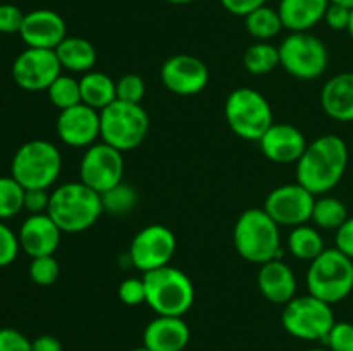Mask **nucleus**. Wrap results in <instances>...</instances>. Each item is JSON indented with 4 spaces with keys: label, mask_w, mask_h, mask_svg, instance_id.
<instances>
[{
    "label": "nucleus",
    "mask_w": 353,
    "mask_h": 351,
    "mask_svg": "<svg viewBox=\"0 0 353 351\" xmlns=\"http://www.w3.org/2000/svg\"><path fill=\"white\" fill-rule=\"evenodd\" d=\"M348 165V147L336 134H323L307 145L296 162V182L312 195H326L343 179Z\"/></svg>",
    "instance_id": "obj_1"
},
{
    "label": "nucleus",
    "mask_w": 353,
    "mask_h": 351,
    "mask_svg": "<svg viewBox=\"0 0 353 351\" xmlns=\"http://www.w3.org/2000/svg\"><path fill=\"white\" fill-rule=\"evenodd\" d=\"M102 212V196L85 182H65L50 191L47 213L62 233L78 234L90 229Z\"/></svg>",
    "instance_id": "obj_2"
},
{
    "label": "nucleus",
    "mask_w": 353,
    "mask_h": 351,
    "mask_svg": "<svg viewBox=\"0 0 353 351\" xmlns=\"http://www.w3.org/2000/svg\"><path fill=\"white\" fill-rule=\"evenodd\" d=\"M233 243L243 260L262 265L281 258L279 226L264 209H248L238 217L233 231Z\"/></svg>",
    "instance_id": "obj_3"
},
{
    "label": "nucleus",
    "mask_w": 353,
    "mask_h": 351,
    "mask_svg": "<svg viewBox=\"0 0 353 351\" xmlns=\"http://www.w3.org/2000/svg\"><path fill=\"white\" fill-rule=\"evenodd\" d=\"M147 305L157 315L183 317L195 301V288L188 275L179 268L165 265L143 274Z\"/></svg>",
    "instance_id": "obj_4"
},
{
    "label": "nucleus",
    "mask_w": 353,
    "mask_h": 351,
    "mask_svg": "<svg viewBox=\"0 0 353 351\" xmlns=\"http://www.w3.org/2000/svg\"><path fill=\"white\" fill-rule=\"evenodd\" d=\"M62 171V155L47 140H31L21 145L10 162V176L24 189H48Z\"/></svg>",
    "instance_id": "obj_5"
},
{
    "label": "nucleus",
    "mask_w": 353,
    "mask_h": 351,
    "mask_svg": "<svg viewBox=\"0 0 353 351\" xmlns=\"http://www.w3.org/2000/svg\"><path fill=\"white\" fill-rule=\"evenodd\" d=\"M309 295L334 305L353 291V260L338 248L324 250L307 270Z\"/></svg>",
    "instance_id": "obj_6"
},
{
    "label": "nucleus",
    "mask_w": 353,
    "mask_h": 351,
    "mask_svg": "<svg viewBox=\"0 0 353 351\" xmlns=\"http://www.w3.org/2000/svg\"><path fill=\"white\" fill-rule=\"evenodd\" d=\"M150 129V117L141 103L116 100L100 110V138L119 151L134 150L143 143Z\"/></svg>",
    "instance_id": "obj_7"
},
{
    "label": "nucleus",
    "mask_w": 353,
    "mask_h": 351,
    "mask_svg": "<svg viewBox=\"0 0 353 351\" xmlns=\"http://www.w3.org/2000/svg\"><path fill=\"white\" fill-rule=\"evenodd\" d=\"M224 117L236 136L247 141H257L274 124L271 103L254 88H238L228 95Z\"/></svg>",
    "instance_id": "obj_8"
},
{
    "label": "nucleus",
    "mask_w": 353,
    "mask_h": 351,
    "mask_svg": "<svg viewBox=\"0 0 353 351\" xmlns=\"http://www.w3.org/2000/svg\"><path fill=\"white\" fill-rule=\"evenodd\" d=\"M279 65L290 76L312 81L326 72L330 52L326 43L309 31L290 33L279 43Z\"/></svg>",
    "instance_id": "obj_9"
},
{
    "label": "nucleus",
    "mask_w": 353,
    "mask_h": 351,
    "mask_svg": "<svg viewBox=\"0 0 353 351\" xmlns=\"http://www.w3.org/2000/svg\"><path fill=\"white\" fill-rule=\"evenodd\" d=\"M334 322L336 320L330 303L312 295L295 296L286 303L281 313V323L286 332L302 341L324 343Z\"/></svg>",
    "instance_id": "obj_10"
},
{
    "label": "nucleus",
    "mask_w": 353,
    "mask_h": 351,
    "mask_svg": "<svg viewBox=\"0 0 353 351\" xmlns=\"http://www.w3.org/2000/svg\"><path fill=\"white\" fill-rule=\"evenodd\" d=\"M176 236L169 227L152 224L138 231L128 251V260L134 268L145 272L165 267L176 253Z\"/></svg>",
    "instance_id": "obj_11"
},
{
    "label": "nucleus",
    "mask_w": 353,
    "mask_h": 351,
    "mask_svg": "<svg viewBox=\"0 0 353 351\" xmlns=\"http://www.w3.org/2000/svg\"><path fill=\"white\" fill-rule=\"evenodd\" d=\"M123 151L103 141L86 148L79 164V181L85 182L88 188L102 195L123 182Z\"/></svg>",
    "instance_id": "obj_12"
},
{
    "label": "nucleus",
    "mask_w": 353,
    "mask_h": 351,
    "mask_svg": "<svg viewBox=\"0 0 353 351\" xmlns=\"http://www.w3.org/2000/svg\"><path fill=\"white\" fill-rule=\"evenodd\" d=\"M10 74L14 83L26 92H47L62 74V67L55 50L26 47L14 58Z\"/></svg>",
    "instance_id": "obj_13"
},
{
    "label": "nucleus",
    "mask_w": 353,
    "mask_h": 351,
    "mask_svg": "<svg viewBox=\"0 0 353 351\" xmlns=\"http://www.w3.org/2000/svg\"><path fill=\"white\" fill-rule=\"evenodd\" d=\"M316 195L302 184H283L272 189L264 203V210L278 226H303L312 219Z\"/></svg>",
    "instance_id": "obj_14"
},
{
    "label": "nucleus",
    "mask_w": 353,
    "mask_h": 351,
    "mask_svg": "<svg viewBox=\"0 0 353 351\" xmlns=\"http://www.w3.org/2000/svg\"><path fill=\"white\" fill-rule=\"evenodd\" d=\"M161 81L174 95H199L209 83V69L195 55L176 54L162 64Z\"/></svg>",
    "instance_id": "obj_15"
},
{
    "label": "nucleus",
    "mask_w": 353,
    "mask_h": 351,
    "mask_svg": "<svg viewBox=\"0 0 353 351\" xmlns=\"http://www.w3.org/2000/svg\"><path fill=\"white\" fill-rule=\"evenodd\" d=\"M55 129L59 140L68 147L88 148L100 138V112L85 103H78L59 112Z\"/></svg>",
    "instance_id": "obj_16"
},
{
    "label": "nucleus",
    "mask_w": 353,
    "mask_h": 351,
    "mask_svg": "<svg viewBox=\"0 0 353 351\" xmlns=\"http://www.w3.org/2000/svg\"><path fill=\"white\" fill-rule=\"evenodd\" d=\"M19 36L30 48L55 50L68 36V24L55 10L34 9L24 16Z\"/></svg>",
    "instance_id": "obj_17"
},
{
    "label": "nucleus",
    "mask_w": 353,
    "mask_h": 351,
    "mask_svg": "<svg viewBox=\"0 0 353 351\" xmlns=\"http://www.w3.org/2000/svg\"><path fill=\"white\" fill-rule=\"evenodd\" d=\"M265 158L276 164H296L307 148V140L296 126L274 123L259 140Z\"/></svg>",
    "instance_id": "obj_18"
},
{
    "label": "nucleus",
    "mask_w": 353,
    "mask_h": 351,
    "mask_svg": "<svg viewBox=\"0 0 353 351\" xmlns=\"http://www.w3.org/2000/svg\"><path fill=\"white\" fill-rule=\"evenodd\" d=\"M61 234L62 231L48 213H34L23 220L17 237L21 250L28 257L38 258L55 253L61 244Z\"/></svg>",
    "instance_id": "obj_19"
},
{
    "label": "nucleus",
    "mask_w": 353,
    "mask_h": 351,
    "mask_svg": "<svg viewBox=\"0 0 353 351\" xmlns=\"http://www.w3.org/2000/svg\"><path fill=\"white\" fill-rule=\"evenodd\" d=\"M190 327L183 317L157 315L143 330V346L150 351H183L190 343Z\"/></svg>",
    "instance_id": "obj_20"
},
{
    "label": "nucleus",
    "mask_w": 353,
    "mask_h": 351,
    "mask_svg": "<svg viewBox=\"0 0 353 351\" xmlns=\"http://www.w3.org/2000/svg\"><path fill=\"white\" fill-rule=\"evenodd\" d=\"M257 286L262 296L274 305L285 306L296 296L295 272L281 258H274L261 265Z\"/></svg>",
    "instance_id": "obj_21"
},
{
    "label": "nucleus",
    "mask_w": 353,
    "mask_h": 351,
    "mask_svg": "<svg viewBox=\"0 0 353 351\" xmlns=\"http://www.w3.org/2000/svg\"><path fill=\"white\" fill-rule=\"evenodd\" d=\"M321 107L338 123H353V72H340L324 83Z\"/></svg>",
    "instance_id": "obj_22"
},
{
    "label": "nucleus",
    "mask_w": 353,
    "mask_h": 351,
    "mask_svg": "<svg viewBox=\"0 0 353 351\" xmlns=\"http://www.w3.org/2000/svg\"><path fill=\"white\" fill-rule=\"evenodd\" d=\"M330 0H279L278 12L290 33L310 31L324 21Z\"/></svg>",
    "instance_id": "obj_23"
},
{
    "label": "nucleus",
    "mask_w": 353,
    "mask_h": 351,
    "mask_svg": "<svg viewBox=\"0 0 353 351\" xmlns=\"http://www.w3.org/2000/svg\"><path fill=\"white\" fill-rule=\"evenodd\" d=\"M55 55L62 69L79 74L93 71L97 64L95 45L81 36H65L55 48Z\"/></svg>",
    "instance_id": "obj_24"
},
{
    "label": "nucleus",
    "mask_w": 353,
    "mask_h": 351,
    "mask_svg": "<svg viewBox=\"0 0 353 351\" xmlns=\"http://www.w3.org/2000/svg\"><path fill=\"white\" fill-rule=\"evenodd\" d=\"M79 89H81V103L99 112L117 100L116 81L102 71L85 72L79 79Z\"/></svg>",
    "instance_id": "obj_25"
},
{
    "label": "nucleus",
    "mask_w": 353,
    "mask_h": 351,
    "mask_svg": "<svg viewBox=\"0 0 353 351\" xmlns=\"http://www.w3.org/2000/svg\"><path fill=\"white\" fill-rule=\"evenodd\" d=\"M245 30L257 41H269L278 36L281 30H285V26H283L278 9L265 3L245 16Z\"/></svg>",
    "instance_id": "obj_26"
},
{
    "label": "nucleus",
    "mask_w": 353,
    "mask_h": 351,
    "mask_svg": "<svg viewBox=\"0 0 353 351\" xmlns=\"http://www.w3.org/2000/svg\"><path fill=\"white\" fill-rule=\"evenodd\" d=\"M288 250L295 258L310 264L326 248H324V240L319 231L316 227L303 224V226L293 227L292 233H290Z\"/></svg>",
    "instance_id": "obj_27"
},
{
    "label": "nucleus",
    "mask_w": 353,
    "mask_h": 351,
    "mask_svg": "<svg viewBox=\"0 0 353 351\" xmlns=\"http://www.w3.org/2000/svg\"><path fill=\"white\" fill-rule=\"evenodd\" d=\"M243 65L250 74H269L279 65V48L269 41H255L245 52Z\"/></svg>",
    "instance_id": "obj_28"
},
{
    "label": "nucleus",
    "mask_w": 353,
    "mask_h": 351,
    "mask_svg": "<svg viewBox=\"0 0 353 351\" xmlns=\"http://www.w3.org/2000/svg\"><path fill=\"white\" fill-rule=\"evenodd\" d=\"M348 219L347 206L341 200L334 198V196H321L316 198L312 210V222L316 227L326 231H336L345 220Z\"/></svg>",
    "instance_id": "obj_29"
},
{
    "label": "nucleus",
    "mask_w": 353,
    "mask_h": 351,
    "mask_svg": "<svg viewBox=\"0 0 353 351\" xmlns=\"http://www.w3.org/2000/svg\"><path fill=\"white\" fill-rule=\"evenodd\" d=\"M48 100L59 110L71 109V107L81 103V89H79V79L72 76L61 74L47 89Z\"/></svg>",
    "instance_id": "obj_30"
},
{
    "label": "nucleus",
    "mask_w": 353,
    "mask_h": 351,
    "mask_svg": "<svg viewBox=\"0 0 353 351\" xmlns=\"http://www.w3.org/2000/svg\"><path fill=\"white\" fill-rule=\"evenodd\" d=\"M24 191L26 189L12 176H0V220L6 222L23 212Z\"/></svg>",
    "instance_id": "obj_31"
},
{
    "label": "nucleus",
    "mask_w": 353,
    "mask_h": 351,
    "mask_svg": "<svg viewBox=\"0 0 353 351\" xmlns=\"http://www.w3.org/2000/svg\"><path fill=\"white\" fill-rule=\"evenodd\" d=\"M100 196H102L103 212H109L112 215H126L138 203L137 189L124 181Z\"/></svg>",
    "instance_id": "obj_32"
},
{
    "label": "nucleus",
    "mask_w": 353,
    "mask_h": 351,
    "mask_svg": "<svg viewBox=\"0 0 353 351\" xmlns=\"http://www.w3.org/2000/svg\"><path fill=\"white\" fill-rule=\"evenodd\" d=\"M28 272H30V279L34 284L47 288L57 281L61 267H59V262L55 260L54 255H47V257L31 258Z\"/></svg>",
    "instance_id": "obj_33"
},
{
    "label": "nucleus",
    "mask_w": 353,
    "mask_h": 351,
    "mask_svg": "<svg viewBox=\"0 0 353 351\" xmlns=\"http://www.w3.org/2000/svg\"><path fill=\"white\" fill-rule=\"evenodd\" d=\"M147 86L141 76L138 74H124L116 81V95L117 100L126 103H141Z\"/></svg>",
    "instance_id": "obj_34"
},
{
    "label": "nucleus",
    "mask_w": 353,
    "mask_h": 351,
    "mask_svg": "<svg viewBox=\"0 0 353 351\" xmlns=\"http://www.w3.org/2000/svg\"><path fill=\"white\" fill-rule=\"evenodd\" d=\"M324 344L330 351H353V323L334 322Z\"/></svg>",
    "instance_id": "obj_35"
},
{
    "label": "nucleus",
    "mask_w": 353,
    "mask_h": 351,
    "mask_svg": "<svg viewBox=\"0 0 353 351\" xmlns=\"http://www.w3.org/2000/svg\"><path fill=\"white\" fill-rule=\"evenodd\" d=\"M117 296L128 306H138L141 303H147V289H145L143 277L124 279L117 289Z\"/></svg>",
    "instance_id": "obj_36"
},
{
    "label": "nucleus",
    "mask_w": 353,
    "mask_h": 351,
    "mask_svg": "<svg viewBox=\"0 0 353 351\" xmlns=\"http://www.w3.org/2000/svg\"><path fill=\"white\" fill-rule=\"evenodd\" d=\"M19 250L21 246L17 234L3 220H0V268L12 264L17 258Z\"/></svg>",
    "instance_id": "obj_37"
},
{
    "label": "nucleus",
    "mask_w": 353,
    "mask_h": 351,
    "mask_svg": "<svg viewBox=\"0 0 353 351\" xmlns=\"http://www.w3.org/2000/svg\"><path fill=\"white\" fill-rule=\"evenodd\" d=\"M26 14L14 3H0V33L19 34Z\"/></svg>",
    "instance_id": "obj_38"
},
{
    "label": "nucleus",
    "mask_w": 353,
    "mask_h": 351,
    "mask_svg": "<svg viewBox=\"0 0 353 351\" xmlns=\"http://www.w3.org/2000/svg\"><path fill=\"white\" fill-rule=\"evenodd\" d=\"M0 351H33V341L12 327L0 329Z\"/></svg>",
    "instance_id": "obj_39"
},
{
    "label": "nucleus",
    "mask_w": 353,
    "mask_h": 351,
    "mask_svg": "<svg viewBox=\"0 0 353 351\" xmlns=\"http://www.w3.org/2000/svg\"><path fill=\"white\" fill-rule=\"evenodd\" d=\"M48 203H50V191L48 189H26L24 191V210L30 215L47 213Z\"/></svg>",
    "instance_id": "obj_40"
},
{
    "label": "nucleus",
    "mask_w": 353,
    "mask_h": 351,
    "mask_svg": "<svg viewBox=\"0 0 353 351\" xmlns=\"http://www.w3.org/2000/svg\"><path fill=\"white\" fill-rule=\"evenodd\" d=\"M350 14L352 9H348V7L330 2L326 14H324V23L333 31H347L348 23H350Z\"/></svg>",
    "instance_id": "obj_41"
},
{
    "label": "nucleus",
    "mask_w": 353,
    "mask_h": 351,
    "mask_svg": "<svg viewBox=\"0 0 353 351\" xmlns=\"http://www.w3.org/2000/svg\"><path fill=\"white\" fill-rule=\"evenodd\" d=\"M334 244H336L334 248H338L341 253H345L353 260V215L348 217V219L336 229V234H334Z\"/></svg>",
    "instance_id": "obj_42"
},
{
    "label": "nucleus",
    "mask_w": 353,
    "mask_h": 351,
    "mask_svg": "<svg viewBox=\"0 0 353 351\" xmlns=\"http://www.w3.org/2000/svg\"><path fill=\"white\" fill-rule=\"evenodd\" d=\"M221 6L228 10L233 16L245 17L247 14H250L252 10L259 9V7L265 6L268 0H219Z\"/></svg>",
    "instance_id": "obj_43"
},
{
    "label": "nucleus",
    "mask_w": 353,
    "mask_h": 351,
    "mask_svg": "<svg viewBox=\"0 0 353 351\" xmlns=\"http://www.w3.org/2000/svg\"><path fill=\"white\" fill-rule=\"evenodd\" d=\"M33 351H62V344L55 336L43 334L33 339Z\"/></svg>",
    "instance_id": "obj_44"
},
{
    "label": "nucleus",
    "mask_w": 353,
    "mask_h": 351,
    "mask_svg": "<svg viewBox=\"0 0 353 351\" xmlns=\"http://www.w3.org/2000/svg\"><path fill=\"white\" fill-rule=\"evenodd\" d=\"M331 3H340V6L348 7V9H353V0H330Z\"/></svg>",
    "instance_id": "obj_45"
},
{
    "label": "nucleus",
    "mask_w": 353,
    "mask_h": 351,
    "mask_svg": "<svg viewBox=\"0 0 353 351\" xmlns=\"http://www.w3.org/2000/svg\"><path fill=\"white\" fill-rule=\"evenodd\" d=\"M168 3H172V6H186V3H192L195 0H165Z\"/></svg>",
    "instance_id": "obj_46"
},
{
    "label": "nucleus",
    "mask_w": 353,
    "mask_h": 351,
    "mask_svg": "<svg viewBox=\"0 0 353 351\" xmlns=\"http://www.w3.org/2000/svg\"><path fill=\"white\" fill-rule=\"evenodd\" d=\"M347 31H348V34H350V38L353 40V9H352V14H350V23H348Z\"/></svg>",
    "instance_id": "obj_47"
},
{
    "label": "nucleus",
    "mask_w": 353,
    "mask_h": 351,
    "mask_svg": "<svg viewBox=\"0 0 353 351\" xmlns=\"http://www.w3.org/2000/svg\"><path fill=\"white\" fill-rule=\"evenodd\" d=\"M131 351H150V350H148V348H145L143 344H141V346H138V348H133V350H131Z\"/></svg>",
    "instance_id": "obj_48"
},
{
    "label": "nucleus",
    "mask_w": 353,
    "mask_h": 351,
    "mask_svg": "<svg viewBox=\"0 0 353 351\" xmlns=\"http://www.w3.org/2000/svg\"><path fill=\"white\" fill-rule=\"evenodd\" d=\"M307 351H330V350H327V348H310V350Z\"/></svg>",
    "instance_id": "obj_49"
}]
</instances>
